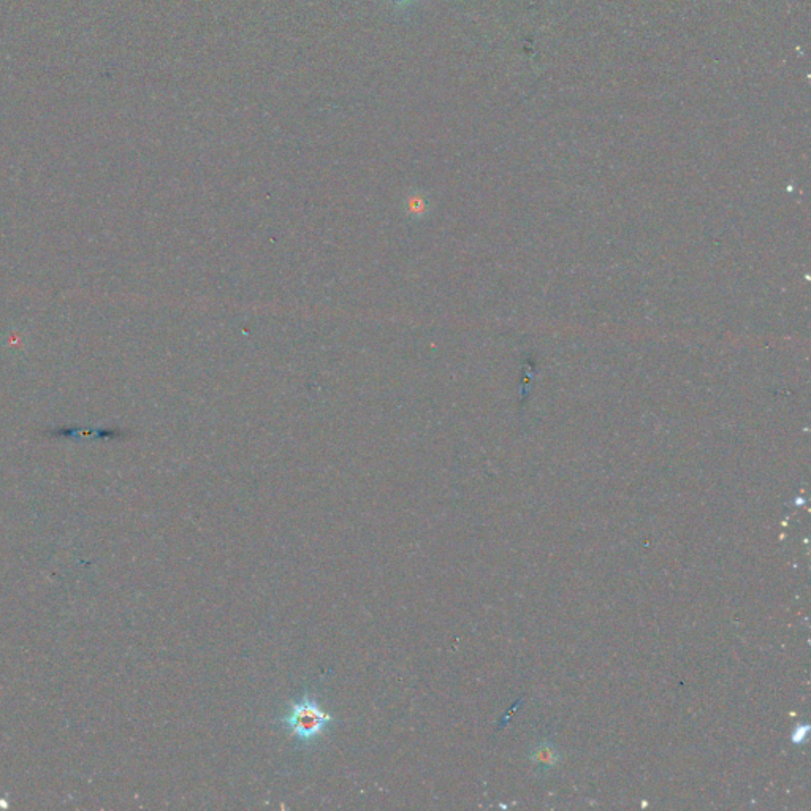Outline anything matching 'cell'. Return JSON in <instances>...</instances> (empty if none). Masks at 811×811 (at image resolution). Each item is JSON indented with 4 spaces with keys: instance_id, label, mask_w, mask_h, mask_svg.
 I'll list each match as a JSON object with an SVG mask.
<instances>
[{
    "instance_id": "3957f363",
    "label": "cell",
    "mask_w": 811,
    "mask_h": 811,
    "mask_svg": "<svg viewBox=\"0 0 811 811\" xmlns=\"http://www.w3.org/2000/svg\"><path fill=\"white\" fill-rule=\"evenodd\" d=\"M396 2H400V4H406V2H412V0H396Z\"/></svg>"
},
{
    "instance_id": "7a4b0ae2",
    "label": "cell",
    "mask_w": 811,
    "mask_h": 811,
    "mask_svg": "<svg viewBox=\"0 0 811 811\" xmlns=\"http://www.w3.org/2000/svg\"><path fill=\"white\" fill-rule=\"evenodd\" d=\"M533 761L545 767L553 766L558 761L555 747H550L549 743H542L541 747L534 750Z\"/></svg>"
},
{
    "instance_id": "6da1fadb",
    "label": "cell",
    "mask_w": 811,
    "mask_h": 811,
    "mask_svg": "<svg viewBox=\"0 0 811 811\" xmlns=\"http://www.w3.org/2000/svg\"><path fill=\"white\" fill-rule=\"evenodd\" d=\"M282 721L300 742H313L332 723V716L322 710L313 696L306 694L292 704Z\"/></svg>"
}]
</instances>
